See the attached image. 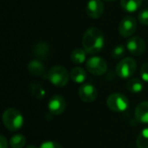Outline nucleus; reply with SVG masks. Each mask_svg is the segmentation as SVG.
I'll return each mask as SVG.
<instances>
[{
	"label": "nucleus",
	"mask_w": 148,
	"mask_h": 148,
	"mask_svg": "<svg viewBox=\"0 0 148 148\" xmlns=\"http://www.w3.org/2000/svg\"><path fill=\"white\" fill-rule=\"evenodd\" d=\"M137 29V21L133 16H126L124 17L118 27L119 33L123 37L131 36Z\"/></svg>",
	"instance_id": "0eeeda50"
},
{
	"label": "nucleus",
	"mask_w": 148,
	"mask_h": 148,
	"mask_svg": "<svg viewBox=\"0 0 148 148\" xmlns=\"http://www.w3.org/2000/svg\"><path fill=\"white\" fill-rule=\"evenodd\" d=\"M10 144L12 148H23L26 144V139L22 134H15L11 137Z\"/></svg>",
	"instance_id": "6ab92c4d"
},
{
	"label": "nucleus",
	"mask_w": 148,
	"mask_h": 148,
	"mask_svg": "<svg viewBox=\"0 0 148 148\" xmlns=\"http://www.w3.org/2000/svg\"><path fill=\"white\" fill-rule=\"evenodd\" d=\"M86 54L87 52L84 50V49H75L72 51L70 58L74 63L82 64L86 60Z\"/></svg>",
	"instance_id": "a211bd4d"
},
{
	"label": "nucleus",
	"mask_w": 148,
	"mask_h": 148,
	"mask_svg": "<svg viewBox=\"0 0 148 148\" xmlns=\"http://www.w3.org/2000/svg\"><path fill=\"white\" fill-rule=\"evenodd\" d=\"M138 20L141 24L148 26V9L140 12L138 15Z\"/></svg>",
	"instance_id": "5701e85b"
},
{
	"label": "nucleus",
	"mask_w": 148,
	"mask_h": 148,
	"mask_svg": "<svg viewBox=\"0 0 148 148\" xmlns=\"http://www.w3.org/2000/svg\"><path fill=\"white\" fill-rule=\"evenodd\" d=\"M128 91L134 94H139L143 90V82L138 78H132L127 83Z\"/></svg>",
	"instance_id": "f3484780"
},
{
	"label": "nucleus",
	"mask_w": 148,
	"mask_h": 148,
	"mask_svg": "<svg viewBox=\"0 0 148 148\" xmlns=\"http://www.w3.org/2000/svg\"><path fill=\"white\" fill-rule=\"evenodd\" d=\"M49 53V45L44 42L40 41L36 42L33 48V55L34 56L39 59H45Z\"/></svg>",
	"instance_id": "ddd939ff"
},
{
	"label": "nucleus",
	"mask_w": 148,
	"mask_h": 148,
	"mask_svg": "<svg viewBox=\"0 0 148 148\" xmlns=\"http://www.w3.org/2000/svg\"><path fill=\"white\" fill-rule=\"evenodd\" d=\"M28 69L32 75L41 76L45 72L44 65L38 60H32L28 64Z\"/></svg>",
	"instance_id": "4468645a"
},
{
	"label": "nucleus",
	"mask_w": 148,
	"mask_h": 148,
	"mask_svg": "<svg viewBox=\"0 0 148 148\" xmlns=\"http://www.w3.org/2000/svg\"><path fill=\"white\" fill-rule=\"evenodd\" d=\"M26 148H37L36 147H35V146H33V145H29V146H28Z\"/></svg>",
	"instance_id": "bb28decb"
},
{
	"label": "nucleus",
	"mask_w": 148,
	"mask_h": 148,
	"mask_svg": "<svg viewBox=\"0 0 148 148\" xmlns=\"http://www.w3.org/2000/svg\"><path fill=\"white\" fill-rule=\"evenodd\" d=\"M70 78L76 83H82L87 78L86 71L81 67H75L70 71Z\"/></svg>",
	"instance_id": "dca6fc26"
},
{
	"label": "nucleus",
	"mask_w": 148,
	"mask_h": 148,
	"mask_svg": "<svg viewBox=\"0 0 148 148\" xmlns=\"http://www.w3.org/2000/svg\"><path fill=\"white\" fill-rule=\"evenodd\" d=\"M3 123L4 127L11 132L19 130L23 124V118L21 113L13 108H7L2 116Z\"/></svg>",
	"instance_id": "f03ea898"
},
{
	"label": "nucleus",
	"mask_w": 148,
	"mask_h": 148,
	"mask_svg": "<svg viewBox=\"0 0 148 148\" xmlns=\"http://www.w3.org/2000/svg\"><path fill=\"white\" fill-rule=\"evenodd\" d=\"M140 77L144 82H148V62L142 65L140 69Z\"/></svg>",
	"instance_id": "b1692460"
},
{
	"label": "nucleus",
	"mask_w": 148,
	"mask_h": 148,
	"mask_svg": "<svg viewBox=\"0 0 148 148\" xmlns=\"http://www.w3.org/2000/svg\"><path fill=\"white\" fill-rule=\"evenodd\" d=\"M39 148H62V146L56 142V141H52V140H49V141H45L43 142L42 144H41L40 147Z\"/></svg>",
	"instance_id": "393cba45"
},
{
	"label": "nucleus",
	"mask_w": 148,
	"mask_h": 148,
	"mask_svg": "<svg viewBox=\"0 0 148 148\" xmlns=\"http://www.w3.org/2000/svg\"><path fill=\"white\" fill-rule=\"evenodd\" d=\"M143 0H121V6L127 12H134L141 6Z\"/></svg>",
	"instance_id": "2eb2a0df"
},
{
	"label": "nucleus",
	"mask_w": 148,
	"mask_h": 148,
	"mask_svg": "<svg viewBox=\"0 0 148 148\" xmlns=\"http://www.w3.org/2000/svg\"><path fill=\"white\" fill-rule=\"evenodd\" d=\"M0 148H8L7 140L3 135L0 136Z\"/></svg>",
	"instance_id": "a878e982"
},
{
	"label": "nucleus",
	"mask_w": 148,
	"mask_h": 148,
	"mask_svg": "<svg viewBox=\"0 0 148 148\" xmlns=\"http://www.w3.org/2000/svg\"><path fill=\"white\" fill-rule=\"evenodd\" d=\"M79 97L84 102H93L97 97V89L92 84H83L79 88Z\"/></svg>",
	"instance_id": "9d476101"
},
{
	"label": "nucleus",
	"mask_w": 148,
	"mask_h": 148,
	"mask_svg": "<svg viewBox=\"0 0 148 148\" xmlns=\"http://www.w3.org/2000/svg\"><path fill=\"white\" fill-rule=\"evenodd\" d=\"M86 67L90 74L97 76L104 75L108 70V64L106 61L99 56H93L89 58L86 63Z\"/></svg>",
	"instance_id": "423d86ee"
},
{
	"label": "nucleus",
	"mask_w": 148,
	"mask_h": 148,
	"mask_svg": "<svg viewBox=\"0 0 148 148\" xmlns=\"http://www.w3.org/2000/svg\"><path fill=\"white\" fill-rule=\"evenodd\" d=\"M134 117L140 123H148V101L140 103L134 110Z\"/></svg>",
	"instance_id": "f8f14e48"
},
{
	"label": "nucleus",
	"mask_w": 148,
	"mask_h": 148,
	"mask_svg": "<svg viewBox=\"0 0 148 148\" xmlns=\"http://www.w3.org/2000/svg\"><path fill=\"white\" fill-rule=\"evenodd\" d=\"M126 53V48L124 45H118L116 47H114V49L112 51V56L114 59H120L121 57H122Z\"/></svg>",
	"instance_id": "4be33fe9"
},
{
	"label": "nucleus",
	"mask_w": 148,
	"mask_h": 148,
	"mask_svg": "<svg viewBox=\"0 0 148 148\" xmlns=\"http://www.w3.org/2000/svg\"><path fill=\"white\" fill-rule=\"evenodd\" d=\"M127 49L134 56H141L146 50V42L140 36H133L127 42Z\"/></svg>",
	"instance_id": "6e6552de"
},
{
	"label": "nucleus",
	"mask_w": 148,
	"mask_h": 148,
	"mask_svg": "<svg viewBox=\"0 0 148 148\" xmlns=\"http://www.w3.org/2000/svg\"><path fill=\"white\" fill-rule=\"evenodd\" d=\"M48 108L50 114L54 115H60L66 108V101L61 95H54L49 101Z\"/></svg>",
	"instance_id": "1a4fd4ad"
},
{
	"label": "nucleus",
	"mask_w": 148,
	"mask_h": 148,
	"mask_svg": "<svg viewBox=\"0 0 148 148\" xmlns=\"http://www.w3.org/2000/svg\"><path fill=\"white\" fill-rule=\"evenodd\" d=\"M87 14L93 19L99 18L104 11V4L101 0H89L86 7Z\"/></svg>",
	"instance_id": "9b49d317"
},
{
	"label": "nucleus",
	"mask_w": 148,
	"mask_h": 148,
	"mask_svg": "<svg viewBox=\"0 0 148 148\" xmlns=\"http://www.w3.org/2000/svg\"><path fill=\"white\" fill-rule=\"evenodd\" d=\"M136 147L138 148H148V127L143 129L139 134L136 140Z\"/></svg>",
	"instance_id": "aec40b11"
},
{
	"label": "nucleus",
	"mask_w": 148,
	"mask_h": 148,
	"mask_svg": "<svg viewBox=\"0 0 148 148\" xmlns=\"http://www.w3.org/2000/svg\"><path fill=\"white\" fill-rule=\"evenodd\" d=\"M137 69V63L134 59L127 57L122 59L116 66L115 71L119 77L122 79L130 78Z\"/></svg>",
	"instance_id": "39448f33"
},
{
	"label": "nucleus",
	"mask_w": 148,
	"mask_h": 148,
	"mask_svg": "<svg viewBox=\"0 0 148 148\" xmlns=\"http://www.w3.org/2000/svg\"><path fill=\"white\" fill-rule=\"evenodd\" d=\"M107 105L110 110L116 113H121L127 109L129 101L124 95L121 93H114L108 97Z\"/></svg>",
	"instance_id": "20e7f679"
},
{
	"label": "nucleus",
	"mask_w": 148,
	"mask_h": 148,
	"mask_svg": "<svg viewBox=\"0 0 148 148\" xmlns=\"http://www.w3.org/2000/svg\"><path fill=\"white\" fill-rule=\"evenodd\" d=\"M31 93L34 95V97L36 99H42L45 95V91L42 88V87H41L40 85H37V84H35L32 86Z\"/></svg>",
	"instance_id": "412c9836"
},
{
	"label": "nucleus",
	"mask_w": 148,
	"mask_h": 148,
	"mask_svg": "<svg viewBox=\"0 0 148 148\" xmlns=\"http://www.w3.org/2000/svg\"><path fill=\"white\" fill-rule=\"evenodd\" d=\"M105 1H108V2H114V1H116V0H105Z\"/></svg>",
	"instance_id": "cd10ccee"
},
{
	"label": "nucleus",
	"mask_w": 148,
	"mask_h": 148,
	"mask_svg": "<svg viewBox=\"0 0 148 148\" xmlns=\"http://www.w3.org/2000/svg\"><path fill=\"white\" fill-rule=\"evenodd\" d=\"M103 33L97 28L92 27L85 31L82 36V46L88 54H96L100 52L104 46Z\"/></svg>",
	"instance_id": "f257e3e1"
},
{
	"label": "nucleus",
	"mask_w": 148,
	"mask_h": 148,
	"mask_svg": "<svg viewBox=\"0 0 148 148\" xmlns=\"http://www.w3.org/2000/svg\"><path fill=\"white\" fill-rule=\"evenodd\" d=\"M70 75L67 69L60 65L52 67L48 72L47 77L49 81L55 86L62 88L68 84Z\"/></svg>",
	"instance_id": "7ed1b4c3"
}]
</instances>
